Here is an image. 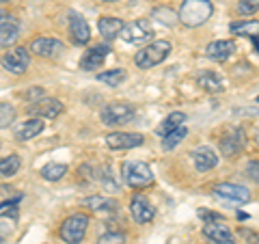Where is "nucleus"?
Wrapping results in <instances>:
<instances>
[{
  "mask_svg": "<svg viewBox=\"0 0 259 244\" xmlns=\"http://www.w3.org/2000/svg\"><path fill=\"white\" fill-rule=\"evenodd\" d=\"M246 175H248L253 182H257V184H259V160L248 162V165H246Z\"/></svg>",
  "mask_w": 259,
  "mask_h": 244,
  "instance_id": "72a5a7b5",
  "label": "nucleus"
},
{
  "mask_svg": "<svg viewBox=\"0 0 259 244\" xmlns=\"http://www.w3.org/2000/svg\"><path fill=\"white\" fill-rule=\"evenodd\" d=\"M0 147H3V143H0Z\"/></svg>",
  "mask_w": 259,
  "mask_h": 244,
  "instance_id": "37998d69",
  "label": "nucleus"
},
{
  "mask_svg": "<svg viewBox=\"0 0 259 244\" xmlns=\"http://www.w3.org/2000/svg\"><path fill=\"white\" fill-rule=\"evenodd\" d=\"M121 37L125 39L127 44H147L149 39L153 37V28L149 20H134L123 26V30H121Z\"/></svg>",
  "mask_w": 259,
  "mask_h": 244,
  "instance_id": "423d86ee",
  "label": "nucleus"
},
{
  "mask_svg": "<svg viewBox=\"0 0 259 244\" xmlns=\"http://www.w3.org/2000/svg\"><path fill=\"white\" fill-rule=\"evenodd\" d=\"M26 100H35V102L44 100V89L41 87H32V91L26 93Z\"/></svg>",
  "mask_w": 259,
  "mask_h": 244,
  "instance_id": "f704fd0d",
  "label": "nucleus"
},
{
  "mask_svg": "<svg viewBox=\"0 0 259 244\" xmlns=\"http://www.w3.org/2000/svg\"><path fill=\"white\" fill-rule=\"evenodd\" d=\"M229 30H231V35H236V37L253 39V37H259V22L257 20H240V22H233Z\"/></svg>",
  "mask_w": 259,
  "mask_h": 244,
  "instance_id": "5701e85b",
  "label": "nucleus"
},
{
  "mask_svg": "<svg viewBox=\"0 0 259 244\" xmlns=\"http://www.w3.org/2000/svg\"><path fill=\"white\" fill-rule=\"evenodd\" d=\"M97 244H125V233L121 231H108L97 238Z\"/></svg>",
  "mask_w": 259,
  "mask_h": 244,
  "instance_id": "2f4dec72",
  "label": "nucleus"
},
{
  "mask_svg": "<svg viewBox=\"0 0 259 244\" xmlns=\"http://www.w3.org/2000/svg\"><path fill=\"white\" fill-rule=\"evenodd\" d=\"M44 119H28V121H24V124L20 126H15L13 130V136H15V141H20V143H26L30 141V138H35L37 134H41L44 132Z\"/></svg>",
  "mask_w": 259,
  "mask_h": 244,
  "instance_id": "f3484780",
  "label": "nucleus"
},
{
  "mask_svg": "<svg viewBox=\"0 0 259 244\" xmlns=\"http://www.w3.org/2000/svg\"><path fill=\"white\" fill-rule=\"evenodd\" d=\"M203 235L207 238L209 244H236L229 227H225L223 223H205Z\"/></svg>",
  "mask_w": 259,
  "mask_h": 244,
  "instance_id": "4468645a",
  "label": "nucleus"
},
{
  "mask_svg": "<svg viewBox=\"0 0 259 244\" xmlns=\"http://www.w3.org/2000/svg\"><path fill=\"white\" fill-rule=\"evenodd\" d=\"M20 35V20L13 15H0V48L15 44Z\"/></svg>",
  "mask_w": 259,
  "mask_h": 244,
  "instance_id": "f8f14e48",
  "label": "nucleus"
},
{
  "mask_svg": "<svg viewBox=\"0 0 259 244\" xmlns=\"http://www.w3.org/2000/svg\"><path fill=\"white\" fill-rule=\"evenodd\" d=\"M151 20H158L160 24H166V26H173V24L180 20V13H173L168 7H158L151 13Z\"/></svg>",
  "mask_w": 259,
  "mask_h": 244,
  "instance_id": "cd10ccee",
  "label": "nucleus"
},
{
  "mask_svg": "<svg viewBox=\"0 0 259 244\" xmlns=\"http://www.w3.org/2000/svg\"><path fill=\"white\" fill-rule=\"evenodd\" d=\"M89 216L87 214H71L61 225V240L67 244H80L87 233Z\"/></svg>",
  "mask_w": 259,
  "mask_h": 244,
  "instance_id": "20e7f679",
  "label": "nucleus"
},
{
  "mask_svg": "<svg viewBox=\"0 0 259 244\" xmlns=\"http://www.w3.org/2000/svg\"><path fill=\"white\" fill-rule=\"evenodd\" d=\"M214 194L221 197L225 201H231V203H246L250 201V192L246 186H240V184H218L214 188Z\"/></svg>",
  "mask_w": 259,
  "mask_h": 244,
  "instance_id": "9b49d317",
  "label": "nucleus"
},
{
  "mask_svg": "<svg viewBox=\"0 0 259 244\" xmlns=\"http://www.w3.org/2000/svg\"><path fill=\"white\" fill-rule=\"evenodd\" d=\"M233 52H236L233 39H218V42L207 44V48H205L207 59H212V61H227Z\"/></svg>",
  "mask_w": 259,
  "mask_h": 244,
  "instance_id": "a211bd4d",
  "label": "nucleus"
},
{
  "mask_svg": "<svg viewBox=\"0 0 259 244\" xmlns=\"http://www.w3.org/2000/svg\"><path fill=\"white\" fill-rule=\"evenodd\" d=\"M0 244H3V235H0Z\"/></svg>",
  "mask_w": 259,
  "mask_h": 244,
  "instance_id": "ea45409f",
  "label": "nucleus"
},
{
  "mask_svg": "<svg viewBox=\"0 0 259 244\" xmlns=\"http://www.w3.org/2000/svg\"><path fill=\"white\" fill-rule=\"evenodd\" d=\"M168 54H171V44L160 39V42H153L147 48H143L141 52H136L134 63H136V67H141V69H149V67L160 65Z\"/></svg>",
  "mask_w": 259,
  "mask_h": 244,
  "instance_id": "f03ea898",
  "label": "nucleus"
},
{
  "mask_svg": "<svg viewBox=\"0 0 259 244\" xmlns=\"http://www.w3.org/2000/svg\"><path fill=\"white\" fill-rule=\"evenodd\" d=\"M28 65H30V54L26 52V48H13V50L3 54V67L15 76L24 74L28 69Z\"/></svg>",
  "mask_w": 259,
  "mask_h": 244,
  "instance_id": "0eeeda50",
  "label": "nucleus"
},
{
  "mask_svg": "<svg viewBox=\"0 0 259 244\" xmlns=\"http://www.w3.org/2000/svg\"><path fill=\"white\" fill-rule=\"evenodd\" d=\"M197 85L201 89H205L207 93H221L225 89L221 76H216L214 71H201V74L197 76Z\"/></svg>",
  "mask_w": 259,
  "mask_h": 244,
  "instance_id": "b1692460",
  "label": "nucleus"
},
{
  "mask_svg": "<svg viewBox=\"0 0 259 244\" xmlns=\"http://www.w3.org/2000/svg\"><path fill=\"white\" fill-rule=\"evenodd\" d=\"M136 108L132 106V104H108L106 108L102 110V124L104 126H123L127 124L130 119L134 117Z\"/></svg>",
  "mask_w": 259,
  "mask_h": 244,
  "instance_id": "39448f33",
  "label": "nucleus"
},
{
  "mask_svg": "<svg viewBox=\"0 0 259 244\" xmlns=\"http://www.w3.org/2000/svg\"><path fill=\"white\" fill-rule=\"evenodd\" d=\"M108 52H110L108 46H95V48H91V50H87V54L82 56V61H80V69L95 71L104 63V59H106Z\"/></svg>",
  "mask_w": 259,
  "mask_h": 244,
  "instance_id": "aec40b11",
  "label": "nucleus"
},
{
  "mask_svg": "<svg viewBox=\"0 0 259 244\" xmlns=\"http://www.w3.org/2000/svg\"><path fill=\"white\" fill-rule=\"evenodd\" d=\"M145 136L139 132H112L106 136V145L110 149H134L141 147Z\"/></svg>",
  "mask_w": 259,
  "mask_h": 244,
  "instance_id": "9d476101",
  "label": "nucleus"
},
{
  "mask_svg": "<svg viewBox=\"0 0 259 244\" xmlns=\"http://www.w3.org/2000/svg\"><path fill=\"white\" fill-rule=\"evenodd\" d=\"M82 206L93 210L97 214H112L117 212V201H112L110 197H102V194H95V197H89L82 201Z\"/></svg>",
  "mask_w": 259,
  "mask_h": 244,
  "instance_id": "412c9836",
  "label": "nucleus"
},
{
  "mask_svg": "<svg viewBox=\"0 0 259 244\" xmlns=\"http://www.w3.org/2000/svg\"><path fill=\"white\" fill-rule=\"evenodd\" d=\"M214 13V7L209 0H184L180 7V22L184 26H201L205 24Z\"/></svg>",
  "mask_w": 259,
  "mask_h": 244,
  "instance_id": "f257e3e1",
  "label": "nucleus"
},
{
  "mask_svg": "<svg viewBox=\"0 0 259 244\" xmlns=\"http://www.w3.org/2000/svg\"><path fill=\"white\" fill-rule=\"evenodd\" d=\"M0 3H7V0H0Z\"/></svg>",
  "mask_w": 259,
  "mask_h": 244,
  "instance_id": "a19ab883",
  "label": "nucleus"
},
{
  "mask_svg": "<svg viewBox=\"0 0 259 244\" xmlns=\"http://www.w3.org/2000/svg\"><path fill=\"white\" fill-rule=\"evenodd\" d=\"M65 173H67V167L59 165V162H50V165H46L41 169V177L48 180V182H59Z\"/></svg>",
  "mask_w": 259,
  "mask_h": 244,
  "instance_id": "bb28decb",
  "label": "nucleus"
},
{
  "mask_svg": "<svg viewBox=\"0 0 259 244\" xmlns=\"http://www.w3.org/2000/svg\"><path fill=\"white\" fill-rule=\"evenodd\" d=\"M184 121H186V115H184V112H171V115H168V117L160 124L158 134H160V136H166V134L175 132V130H180V128L184 126Z\"/></svg>",
  "mask_w": 259,
  "mask_h": 244,
  "instance_id": "393cba45",
  "label": "nucleus"
},
{
  "mask_svg": "<svg viewBox=\"0 0 259 244\" xmlns=\"http://www.w3.org/2000/svg\"><path fill=\"white\" fill-rule=\"evenodd\" d=\"M192 162H194V169L201 171V173H205V171H212L216 165H218V156L214 153V149L209 147H197L192 149Z\"/></svg>",
  "mask_w": 259,
  "mask_h": 244,
  "instance_id": "6ab92c4d",
  "label": "nucleus"
},
{
  "mask_svg": "<svg viewBox=\"0 0 259 244\" xmlns=\"http://www.w3.org/2000/svg\"><path fill=\"white\" fill-rule=\"evenodd\" d=\"M97 80L108 87H117L125 80V71L123 69H110V71H102V74H97Z\"/></svg>",
  "mask_w": 259,
  "mask_h": 244,
  "instance_id": "c85d7f7f",
  "label": "nucleus"
},
{
  "mask_svg": "<svg viewBox=\"0 0 259 244\" xmlns=\"http://www.w3.org/2000/svg\"><path fill=\"white\" fill-rule=\"evenodd\" d=\"M199 216L201 218H205V221H221V214H214V212H205V210H201V212H199Z\"/></svg>",
  "mask_w": 259,
  "mask_h": 244,
  "instance_id": "c9c22d12",
  "label": "nucleus"
},
{
  "mask_svg": "<svg viewBox=\"0 0 259 244\" xmlns=\"http://www.w3.org/2000/svg\"><path fill=\"white\" fill-rule=\"evenodd\" d=\"M257 102H259V95H257Z\"/></svg>",
  "mask_w": 259,
  "mask_h": 244,
  "instance_id": "79ce46f5",
  "label": "nucleus"
},
{
  "mask_svg": "<svg viewBox=\"0 0 259 244\" xmlns=\"http://www.w3.org/2000/svg\"><path fill=\"white\" fill-rule=\"evenodd\" d=\"M121 171H123V180L130 188L141 190L153 182V173L145 162H136V160L123 162V165H121Z\"/></svg>",
  "mask_w": 259,
  "mask_h": 244,
  "instance_id": "7ed1b4c3",
  "label": "nucleus"
},
{
  "mask_svg": "<svg viewBox=\"0 0 259 244\" xmlns=\"http://www.w3.org/2000/svg\"><path fill=\"white\" fill-rule=\"evenodd\" d=\"M255 138H257V145H259V128H257V134H255Z\"/></svg>",
  "mask_w": 259,
  "mask_h": 244,
  "instance_id": "4c0bfd02",
  "label": "nucleus"
},
{
  "mask_svg": "<svg viewBox=\"0 0 259 244\" xmlns=\"http://www.w3.org/2000/svg\"><path fill=\"white\" fill-rule=\"evenodd\" d=\"M259 9V0H240L238 3V13L242 15H250Z\"/></svg>",
  "mask_w": 259,
  "mask_h": 244,
  "instance_id": "473e14b6",
  "label": "nucleus"
},
{
  "mask_svg": "<svg viewBox=\"0 0 259 244\" xmlns=\"http://www.w3.org/2000/svg\"><path fill=\"white\" fill-rule=\"evenodd\" d=\"M250 42H253V44H255V48L259 50V37H253V39H250Z\"/></svg>",
  "mask_w": 259,
  "mask_h": 244,
  "instance_id": "e433bc0d",
  "label": "nucleus"
},
{
  "mask_svg": "<svg viewBox=\"0 0 259 244\" xmlns=\"http://www.w3.org/2000/svg\"><path fill=\"white\" fill-rule=\"evenodd\" d=\"M186 134H188V130H186V126H182L180 130H175V132H171V134H166V136H164V141H162V147H164L166 151H168V149H173L175 145L180 143Z\"/></svg>",
  "mask_w": 259,
  "mask_h": 244,
  "instance_id": "7c9ffc66",
  "label": "nucleus"
},
{
  "mask_svg": "<svg viewBox=\"0 0 259 244\" xmlns=\"http://www.w3.org/2000/svg\"><path fill=\"white\" fill-rule=\"evenodd\" d=\"M63 112V102L54 100V97H44L39 102H32L28 108V115L35 119H54Z\"/></svg>",
  "mask_w": 259,
  "mask_h": 244,
  "instance_id": "6e6552de",
  "label": "nucleus"
},
{
  "mask_svg": "<svg viewBox=\"0 0 259 244\" xmlns=\"http://www.w3.org/2000/svg\"><path fill=\"white\" fill-rule=\"evenodd\" d=\"M63 50H65L63 42H59V39H54V37H37V39H32V44H30V52L37 56H44V59H54V56H59Z\"/></svg>",
  "mask_w": 259,
  "mask_h": 244,
  "instance_id": "1a4fd4ad",
  "label": "nucleus"
},
{
  "mask_svg": "<svg viewBox=\"0 0 259 244\" xmlns=\"http://www.w3.org/2000/svg\"><path fill=\"white\" fill-rule=\"evenodd\" d=\"M130 212H132L134 221L136 223H151L153 216H156V210H153V206L143 197V194H136V197L132 199V203H130Z\"/></svg>",
  "mask_w": 259,
  "mask_h": 244,
  "instance_id": "ddd939ff",
  "label": "nucleus"
},
{
  "mask_svg": "<svg viewBox=\"0 0 259 244\" xmlns=\"http://www.w3.org/2000/svg\"><path fill=\"white\" fill-rule=\"evenodd\" d=\"M22 160L18 153H11L7 158H0V177H13L20 171Z\"/></svg>",
  "mask_w": 259,
  "mask_h": 244,
  "instance_id": "a878e982",
  "label": "nucleus"
},
{
  "mask_svg": "<svg viewBox=\"0 0 259 244\" xmlns=\"http://www.w3.org/2000/svg\"><path fill=\"white\" fill-rule=\"evenodd\" d=\"M13 121H15V108L11 106V104L0 102V130H3V128H9Z\"/></svg>",
  "mask_w": 259,
  "mask_h": 244,
  "instance_id": "c756f323",
  "label": "nucleus"
},
{
  "mask_svg": "<svg viewBox=\"0 0 259 244\" xmlns=\"http://www.w3.org/2000/svg\"><path fill=\"white\" fill-rule=\"evenodd\" d=\"M69 32H71V37H74V44H78V46H84V44H89V39H91V28H89L87 20L78 13L69 15Z\"/></svg>",
  "mask_w": 259,
  "mask_h": 244,
  "instance_id": "dca6fc26",
  "label": "nucleus"
},
{
  "mask_svg": "<svg viewBox=\"0 0 259 244\" xmlns=\"http://www.w3.org/2000/svg\"><path fill=\"white\" fill-rule=\"evenodd\" d=\"M244 141H246L244 132H242L240 128H233L221 138V149L225 156H236V153H240L242 147H244Z\"/></svg>",
  "mask_w": 259,
  "mask_h": 244,
  "instance_id": "2eb2a0df",
  "label": "nucleus"
},
{
  "mask_svg": "<svg viewBox=\"0 0 259 244\" xmlns=\"http://www.w3.org/2000/svg\"><path fill=\"white\" fill-rule=\"evenodd\" d=\"M104 3H115V0H104Z\"/></svg>",
  "mask_w": 259,
  "mask_h": 244,
  "instance_id": "58836bf2",
  "label": "nucleus"
},
{
  "mask_svg": "<svg viewBox=\"0 0 259 244\" xmlns=\"http://www.w3.org/2000/svg\"><path fill=\"white\" fill-rule=\"evenodd\" d=\"M125 24L121 22L119 18H110V15H104V18L97 22V30H100V35L104 39H115L121 35V30H123Z\"/></svg>",
  "mask_w": 259,
  "mask_h": 244,
  "instance_id": "4be33fe9",
  "label": "nucleus"
}]
</instances>
